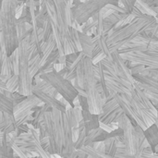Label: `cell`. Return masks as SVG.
I'll return each mask as SVG.
<instances>
[{"mask_svg": "<svg viewBox=\"0 0 158 158\" xmlns=\"http://www.w3.org/2000/svg\"><path fill=\"white\" fill-rule=\"evenodd\" d=\"M49 138V153L59 154L61 157H71L75 146L72 140V126L68 115L56 108L44 113L43 119Z\"/></svg>", "mask_w": 158, "mask_h": 158, "instance_id": "1", "label": "cell"}, {"mask_svg": "<svg viewBox=\"0 0 158 158\" xmlns=\"http://www.w3.org/2000/svg\"><path fill=\"white\" fill-rule=\"evenodd\" d=\"M156 23L155 16L139 14L131 22L120 27L119 29H111L106 33V43L110 53L118 50L128 43L131 42L138 35L146 30H149Z\"/></svg>", "mask_w": 158, "mask_h": 158, "instance_id": "2", "label": "cell"}, {"mask_svg": "<svg viewBox=\"0 0 158 158\" xmlns=\"http://www.w3.org/2000/svg\"><path fill=\"white\" fill-rule=\"evenodd\" d=\"M17 0H3L0 8V25L7 56L19 46L17 37V18L15 15Z\"/></svg>", "mask_w": 158, "mask_h": 158, "instance_id": "3", "label": "cell"}, {"mask_svg": "<svg viewBox=\"0 0 158 158\" xmlns=\"http://www.w3.org/2000/svg\"><path fill=\"white\" fill-rule=\"evenodd\" d=\"M83 73H84V81L83 89L86 92V98L89 105V111L92 114L99 115L102 112L104 101L101 94L97 92L96 84L97 79L95 78L94 71V64L91 57L85 56L82 60Z\"/></svg>", "mask_w": 158, "mask_h": 158, "instance_id": "4", "label": "cell"}, {"mask_svg": "<svg viewBox=\"0 0 158 158\" xmlns=\"http://www.w3.org/2000/svg\"><path fill=\"white\" fill-rule=\"evenodd\" d=\"M29 40L30 35L23 38L19 43L18 46L19 50V90L18 92L21 94L22 95H29L31 94V88L33 83V79L30 74V66H29Z\"/></svg>", "mask_w": 158, "mask_h": 158, "instance_id": "5", "label": "cell"}, {"mask_svg": "<svg viewBox=\"0 0 158 158\" xmlns=\"http://www.w3.org/2000/svg\"><path fill=\"white\" fill-rule=\"evenodd\" d=\"M118 128L122 130V138L125 148L131 157H141L143 150V142L137 135L131 119L123 112L117 121Z\"/></svg>", "mask_w": 158, "mask_h": 158, "instance_id": "6", "label": "cell"}, {"mask_svg": "<svg viewBox=\"0 0 158 158\" xmlns=\"http://www.w3.org/2000/svg\"><path fill=\"white\" fill-rule=\"evenodd\" d=\"M40 77L44 81H48L50 84H52V86L57 91V93H59L72 106L73 99L78 95V92L69 81H68L63 76L54 70L51 72L43 73L40 75Z\"/></svg>", "mask_w": 158, "mask_h": 158, "instance_id": "7", "label": "cell"}, {"mask_svg": "<svg viewBox=\"0 0 158 158\" xmlns=\"http://www.w3.org/2000/svg\"><path fill=\"white\" fill-rule=\"evenodd\" d=\"M44 103L42 102L35 94H31L27 95L22 101L14 105L13 107V116L16 121V127H19L23 119L30 114L34 112L35 107H41L44 106Z\"/></svg>", "mask_w": 158, "mask_h": 158, "instance_id": "8", "label": "cell"}, {"mask_svg": "<svg viewBox=\"0 0 158 158\" xmlns=\"http://www.w3.org/2000/svg\"><path fill=\"white\" fill-rule=\"evenodd\" d=\"M106 5L98 1H83L71 7V14L79 24H82L87 21L94 15L98 13L100 9Z\"/></svg>", "mask_w": 158, "mask_h": 158, "instance_id": "9", "label": "cell"}, {"mask_svg": "<svg viewBox=\"0 0 158 158\" xmlns=\"http://www.w3.org/2000/svg\"><path fill=\"white\" fill-rule=\"evenodd\" d=\"M56 12L57 28L62 37L69 35V28L71 26L72 20L70 17L71 6L69 0H52Z\"/></svg>", "mask_w": 158, "mask_h": 158, "instance_id": "10", "label": "cell"}, {"mask_svg": "<svg viewBox=\"0 0 158 158\" xmlns=\"http://www.w3.org/2000/svg\"><path fill=\"white\" fill-rule=\"evenodd\" d=\"M109 58L112 59V61H113V63L115 65L118 76L129 81L131 84H134L135 83V79H134V77L132 76V74L131 72V69H130V68L128 66L127 61L124 58H122L118 50L112 51L111 52V56Z\"/></svg>", "mask_w": 158, "mask_h": 158, "instance_id": "11", "label": "cell"}, {"mask_svg": "<svg viewBox=\"0 0 158 158\" xmlns=\"http://www.w3.org/2000/svg\"><path fill=\"white\" fill-rule=\"evenodd\" d=\"M135 79V83L139 88L145 92H151L158 94V80H156L148 75L136 74L133 75Z\"/></svg>", "mask_w": 158, "mask_h": 158, "instance_id": "12", "label": "cell"}, {"mask_svg": "<svg viewBox=\"0 0 158 158\" xmlns=\"http://www.w3.org/2000/svg\"><path fill=\"white\" fill-rule=\"evenodd\" d=\"M31 92H32V94H35L42 102H44V104L48 105L51 108H56V109H58V110H60V111H62V112H65V111H66L65 106H64L57 99H56V98H55L54 96H52V95H49V94H47L42 92L40 89H38V88H37L35 85H33V84H32Z\"/></svg>", "mask_w": 158, "mask_h": 158, "instance_id": "13", "label": "cell"}, {"mask_svg": "<svg viewBox=\"0 0 158 158\" xmlns=\"http://www.w3.org/2000/svg\"><path fill=\"white\" fill-rule=\"evenodd\" d=\"M79 35H80V41L81 45V51L85 54L86 56L92 58L93 51L95 45V42H94L93 36L88 35L82 31H79Z\"/></svg>", "mask_w": 158, "mask_h": 158, "instance_id": "14", "label": "cell"}, {"mask_svg": "<svg viewBox=\"0 0 158 158\" xmlns=\"http://www.w3.org/2000/svg\"><path fill=\"white\" fill-rule=\"evenodd\" d=\"M0 127L5 134L13 131L16 129V121L13 114L0 112Z\"/></svg>", "mask_w": 158, "mask_h": 158, "instance_id": "15", "label": "cell"}, {"mask_svg": "<svg viewBox=\"0 0 158 158\" xmlns=\"http://www.w3.org/2000/svg\"><path fill=\"white\" fill-rule=\"evenodd\" d=\"M82 120L87 131L99 127V116L96 114H92L89 110H82Z\"/></svg>", "mask_w": 158, "mask_h": 158, "instance_id": "16", "label": "cell"}, {"mask_svg": "<svg viewBox=\"0 0 158 158\" xmlns=\"http://www.w3.org/2000/svg\"><path fill=\"white\" fill-rule=\"evenodd\" d=\"M144 136L149 143L150 147L154 151L156 146L158 144V127L156 123L152 124L146 130H144Z\"/></svg>", "mask_w": 158, "mask_h": 158, "instance_id": "17", "label": "cell"}, {"mask_svg": "<svg viewBox=\"0 0 158 158\" xmlns=\"http://www.w3.org/2000/svg\"><path fill=\"white\" fill-rule=\"evenodd\" d=\"M119 136V135H118ZM105 146H106V154L107 157H115V155L117 153L118 149V136H111L108 137L104 141Z\"/></svg>", "mask_w": 158, "mask_h": 158, "instance_id": "18", "label": "cell"}, {"mask_svg": "<svg viewBox=\"0 0 158 158\" xmlns=\"http://www.w3.org/2000/svg\"><path fill=\"white\" fill-rule=\"evenodd\" d=\"M119 106L116 97L114 96L113 98L111 99H108L103 106V109H102V112L98 115L99 116V120H101L102 118H104L105 117H106L108 114H110L112 111H114L116 108H118Z\"/></svg>", "mask_w": 158, "mask_h": 158, "instance_id": "19", "label": "cell"}, {"mask_svg": "<svg viewBox=\"0 0 158 158\" xmlns=\"http://www.w3.org/2000/svg\"><path fill=\"white\" fill-rule=\"evenodd\" d=\"M45 42H46V45H45L44 50L42 53V57H41V67L44 64V62H45L46 58L49 56V55L56 48V43L53 36V33L50 35V37Z\"/></svg>", "mask_w": 158, "mask_h": 158, "instance_id": "20", "label": "cell"}, {"mask_svg": "<svg viewBox=\"0 0 158 158\" xmlns=\"http://www.w3.org/2000/svg\"><path fill=\"white\" fill-rule=\"evenodd\" d=\"M41 57H42V55L37 54L29 59V66H30L29 69H30V74L32 77V79L37 74V72L39 71L41 68Z\"/></svg>", "mask_w": 158, "mask_h": 158, "instance_id": "21", "label": "cell"}, {"mask_svg": "<svg viewBox=\"0 0 158 158\" xmlns=\"http://www.w3.org/2000/svg\"><path fill=\"white\" fill-rule=\"evenodd\" d=\"M14 104L4 94L0 93V111L4 113L13 114Z\"/></svg>", "mask_w": 158, "mask_h": 158, "instance_id": "22", "label": "cell"}, {"mask_svg": "<svg viewBox=\"0 0 158 158\" xmlns=\"http://www.w3.org/2000/svg\"><path fill=\"white\" fill-rule=\"evenodd\" d=\"M62 44H63V50H64V54L65 55H69L71 53H75V52H79L75 44L73 43V41L70 39L69 35V36H65L62 40Z\"/></svg>", "mask_w": 158, "mask_h": 158, "instance_id": "23", "label": "cell"}, {"mask_svg": "<svg viewBox=\"0 0 158 158\" xmlns=\"http://www.w3.org/2000/svg\"><path fill=\"white\" fill-rule=\"evenodd\" d=\"M123 113L122 109L120 106H118V108H116L114 111H112L110 114H108L106 117H105L104 118H102L100 121L103 122V123H106V124H110V123H113V122H117L118 118L120 117V115Z\"/></svg>", "mask_w": 158, "mask_h": 158, "instance_id": "24", "label": "cell"}, {"mask_svg": "<svg viewBox=\"0 0 158 158\" xmlns=\"http://www.w3.org/2000/svg\"><path fill=\"white\" fill-rule=\"evenodd\" d=\"M19 76L17 74H13L6 81V90L8 92H11V93L18 92V90H19Z\"/></svg>", "mask_w": 158, "mask_h": 158, "instance_id": "25", "label": "cell"}, {"mask_svg": "<svg viewBox=\"0 0 158 158\" xmlns=\"http://www.w3.org/2000/svg\"><path fill=\"white\" fill-rule=\"evenodd\" d=\"M69 37L75 44L77 49L79 52L81 51V41H80V35H79V31L70 27L69 28Z\"/></svg>", "mask_w": 158, "mask_h": 158, "instance_id": "26", "label": "cell"}, {"mask_svg": "<svg viewBox=\"0 0 158 158\" xmlns=\"http://www.w3.org/2000/svg\"><path fill=\"white\" fill-rule=\"evenodd\" d=\"M136 0H118V6L123 7L128 13H131L134 8Z\"/></svg>", "mask_w": 158, "mask_h": 158, "instance_id": "27", "label": "cell"}, {"mask_svg": "<svg viewBox=\"0 0 158 158\" xmlns=\"http://www.w3.org/2000/svg\"><path fill=\"white\" fill-rule=\"evenodd\" d=\"M12 150H13V154H12V157H20V158H27L26 156V155H25V153H23L21 150H20V148L18 146V145H16L15 143H13L12 144Z\"/></svg>", "mask_w": 158, "mask_h": 158, "instance_id": "28", "label": "cell"}, {"mask_svg": "<svg viewBox=\"0 0 158 158\" xmlns=\"http://www.w3.org/2000/svg\"><path fill=\"white\" fill-rule=\"evenodd\" d=\"M78 96H79V101H80V105H81V109L82 110H89V105H88L87 98L85 96H82L80 94H78Z\"/></svg>", "mask_w": 158, "mask_h": 158, "instance_id": "29", "label": "cell"}, {"mask_svg": "<svg viewBox=\"0 0 158 158\" xmlns=\"http://www.w3.org/2000/svg\"><path fill=\"white\" fill-rule=\"evenodd\" d=\"M106 56V54L104 53V52H100L99 54H97V55H95L94 56H93V58H92V61H93V64L94 65H95V64H97L98 62H100L103 58H105Z\"/></svg>", "mask_w": 158, "mask_h": 158, "instance_id": "30", "label": "cell"}, {"mask_svg": "<svg viewBox=\"0 0 158 158\" xmlns=\"http://www.w3.org/2000/svg\"><path fill=\"white\" fill-rule=\"evenodd\" d=\"M13 94V97H14V105L19 103L20 101H22L26 96L25 95H22L21 94H19V92H14L12 93Z\"/></svg>", "mask_w": 158, "mask_h": 158, "instance_id": "31", "label": "cell"}, {"mask_svg": "<svg viewBox=\"0 0 158 158\" xmlns=\"http://www.w3.org/2000/svg\"><path fill=\"white\" fill-rule=\"evenodd\" d=\"M80 131H81V130L79 127L78 128H72V140L74 143L78 140V137L80 135Z\"/></svg>", "mask_w": 158, "mask_h": 158, "instance_id": "32", "label": "cell"}, {"mask_svg": "<svg viewBox=\"0 0 158 158\" xmlns=\"http://www.w3.org/2000/svg\"><path fill=\"white\" fill-rule=\"evenodd\" d=\"M66 66V64H61V63H59V62H56V63H55L54 64V67H53V69H54V71H56V72H59L64 67Z\"/></svg>", "mask_w": 158, "mask_h": 158, "instance_id": "33", "label": "cell"}, {"mask_svg": "<svg viewBox=\"0 0 158 158\" xmlns=\"http://www.w3.org/2000/svg\"><path fill=\"white\" fill-rule=\"evenodd\" d=\"M57 62H59L61 64H66V55L65 54L64 55H59Z\"/></svg>", "mask_w": 158, "mask_h": 158, "instance_id": "34", "label": "cell"}, {"mask_svg": "<svg viewBox=\"0 0 158 158\" xmlns=\"http://www.w3.org/2000/svg\"><path fill=\"white\" fill-rule=\"evenodd\" d=\"M1 30H2V28H1V25H0V31H1Z\"/></svg>", "mask_w": 158, "mask_h": 158, "instance_id": "35", "label": "cell"}]
</instances>
